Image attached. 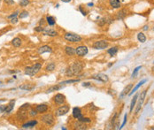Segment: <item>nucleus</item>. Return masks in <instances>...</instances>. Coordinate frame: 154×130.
<instances>
[{"mask_svg": "<svg viewBox=\"0 0 154 130\" xmlns=\"http://www.w3.org/2000/svg\"><path fill=\"white\" fill-rule=\"evenodd\" d=\"M0 36H1V32H0Z\"/></svg>", "mask_w": 154, "mask_h": 130, "instance_id": "4d7b16f0", "label": "nucleus"}, {"mask_svg": "<svg viewBox=\"0 0 154 130\" xmlns=\"http://www.w3.org/2000/svg\"><path fill=\"white\" fill-rule=\"evenodd\" d=\"M44 22H45V21H44V19H41V20H40V21H39V25H40V26H41V25H44Z\"/></svg>", "mask_w": 154, "mask_h": 130, "instance_id": "09e8293b", "label": "nucleus"}, {"mask_svg": "<svg viewBox=\"0 0 154 130\" xmlns=\"http://www.w3.org/2000/svg\"><path fill=\"white\" fill-rule=\"evenodd\" d=\"M70 67L72 69L73 75H79L83 69V63L81 61H75Z\"/></svg>", "mask_w": 154, "mask_h": 130, "instance_id": "20e7f679", "label": "nucleus"}, {"mask_svg": "<svg viewBox=\"0 0 154 130\" xmlns=\"http://www.w3.org/2000/svg\"><path fill=\"white\" fill-rule=\"evenodd\" d=\"M65 51L68 56H73L75 54V49H73L72 46H66Z\"/></svg>", "mask_w": 154, "mask_h": 130, "instance_id": "b1692460", "label": "nucleus"}, {"mask_svg": "<svg viewBox=\"0 0 154 130\" xmlns=\"http://www.w3.org/2000/svg\"><path fill=\"white\" fill-rule=\"evenodd\" d=\"M145 97H146V90H143L139 96V100H138V104H137V106L136 108V111H135V113L137 114L139 111L141 110L142 106L143 105V102H144V99H145Z\"/></svg>", "mask_w": 154, "mask_h": 130, "instance_id": "0eeeda50", "label": "nucleus"}, {"mask_svg": "<svg viewBox=\"0 0 154 130\" xmlns=\"http://www.w3.org/2000/svg\"><path fill=\"white\" fill-rule=\"evenodd\" d=\"M137 99H138V95H136L134 98L132 99V101H131V105H130V112H132L134 107H135V105H136V103L137 101Z\"/></svg>", "mask_w": 154, "mask_h": 130, "instance_id": "7c9ffc66", "label": "nucleus"}, {"mask_svg": "<svg viewBox=\"0 0 154 130\" xmlns=\"http://www.w3.org/2000/svg\"><path fill=\"white\" fill-rule=\"evenodd\" d=\"M6 105H0V112H4Z\"/></svg>", "mask_w": 154, "mask_h": 130, "instance_id": "49530a36", "label": "nucleus"}, {"mask_svg": "<svg viewBox=\"0 0 154 130\" xmlns=\"http://www.w3.org/2000/svg\"><path fill=\"white\" fill-rule=\"evenodd\" d=\"M44 29V28L41 27V26H38L36 28H35V31H36V32H43Z\"/></svg>", "mask_w": 154, "mask_h": 130, "instance_id": "a19ab883", "label": "nucleus"}, {"mask_svg": "<svg viewBox=\"0 0 154 130\" xmlns=\"http://www.w3.org/2000/svg\"><path fill=\"white\" fill-rule=\"evenodd\" d=\"M109 4L114 9H117V8L121 7V2H120V0H110L109 1Z\"/></svg>", "mask_w": 154, "mask_h": 130, "instance_id": "5701e85b", "label": "nucleus"}, {"mask_svg": "<svg viewBox=\"0 0 154 130\" xmlns=\"http://www.w3.org/2000/svg\"><path fill=\"white\" fill-rule=\"evenodd\" d=\"M36 124H37V120L33 119V120H29L28 122H26L25 124H23L22 127L23 128H31V127H34Z\"/></svg>", "mask_w": 154, "mask_h": 130, "instance_id": "6ab92c4d", "label": "nucleus"}, {"mask_svg": "<svg viewBox=\"0 0 154 130\" xmlns=\"http://www.w3.org/2000/svg\"><path fill=\"white\" fill-rule=\"evenodd\" d=\"M41 119H42V121H43L45 125H47V126H53V125H54V122H55V119H54L53 115L51 114V113L42 116Z\"/></svg>", "mask_w": 154, "mask_h": 130, "instance_id": "39448f33", "label": "nucleus"}, {"mask_svg": "<svg viewBox=\"0 0 154 130\" xmlns=\"http://www.w3.org/2000/svg\"><path fill=\"white\" fill-rule=\"evenodd\" d=\"M12 44L14 46V47H20L21 45V39L19 38V37H15L12 41Z\"/></svg>", "mask_w": 154, "mask_h": 130, "instance_id": "bb28decb", "label": "nucleus"}, {"mask_svg": "<svg viewBox=\"0 0 154 130\" xmlns=\"http://www.w3.org/2000/svg\"><path fill=\"white\" fill-rule=\"evenodd\" d=\"M20 89H23V90L30 91L35 89V86H34V85H30V84H23L21 86H20Z\"/></svg>", "mask_w": 154, "mask_h": 130, "instance_id": "a878e982", "label": "nucleus"}, {"mask_svg": "<svg viewBox=\"0 0 154 130\" xmlns=\"http://www.w3.org/2000/svg\"><path fill=\"white\" fill-rule=\"evenodd\" d=\"M1 84H2V82H1V81H0V85H1Z\"/></svg>", "mask_w": 154, "mask_h": 130, "instance_id": "6e6d98bb", "label": "nucleus"}, {"mask_svg": "<svg viewBox=\"0 0 154 130\" xmlns=\"http://www.w3.org/2000/svg\"><path fill=\"white\" fill-rule=\"evenodd\" d=\"M63 3H69V2H71L72 0H61Z\"/></svg>", "mask_w": 154, "mask_h": 130, "instance_id": "603ef678", "label": "nucleus"}, {"mask_svg": "<svg viewBox=\"0 0 154 130\" xmlns=\"http://www.w3.org/2000/svg\"><path fill=\"white\" fill-rule=\"evenodd\" d=\"M36 112L38 113H44V112H46L48 111V105H37L36 107Z\"/></svg>", "mask_w": 154, "mask_h": 130, "instance_id": "aec40b11", "label": "nucleus"}, {"mask_svg": "<svg viewBox=\"0 0 154 130\" xmlns=\"http://www.w3.org/2000/svg\"><path fill=\"white\" fill-rule=\"evenodd\" d=\"M90 85H91V83L90 82H84L82 84V86L83 87H89V86H90Z\"/></svg>", "mask_w": 154, "mask_h": 130, "instance_id": "de8ad7c7", "label": "nucleus"}, {"mask_svg": "<svg viewBox=\"0 0 154 130\" xmlns=\"http://www.w3.org/2000/svg\"><path fill=\"white\" fill-rule=\"evenodd\" d=\"M143 30H148V29H149V26H147V25L143 26Z\"/></svg>", "mask_w": 154, "mask_h": 130, "instance_id": "8fccbe9b", "label": "nucleus"}, {"mask_svg": "<svg viewBox=\"0 0 154 130\" xmlns=\"http://www.w3.org/2000/svg\"><path fill=\"white\" fill-rule=\"evenodd\" d=\"M137 39H138V41L141 42V43H145V41H146V36H145V35H144L143 33L140 32L137 34Z\"/></svg>", "mask_w": 154, "mask_h": 130, "instance_id": "c756f323", "label": "nucleus"}, {"mask_svg": "<svg viewBox=\"0 0 154 130\" xmlns=\"http://www.w3.org/2000/svg\"><path fill=\"white\" fill-rule=\"evenodd\" d=\"M117 52H118V47H112L107 51V53L110 55L111 57L115 56V55L117 54Z\"/></svg>", "mask_w": 154, "mask_h": 130, "instance_id": "cd10ccee", "label": "nucleus"}, {"mask_svg": "<svg viewBox=\"0 0 154 130\" xmlns=\"http://www.w3.org/2000/svg\"><path fill=\"white\" fill-rule=\"evenodd\" d=\"M79 11L81 12V14L83 15V16H86V15H87V11H86V10H84V9H83V7H82L81 5H80V6H79Z\"/></svg>", "mask_w": 154, "mask_h": 130, "instance_id": "58836bf2", "label": "nucleus"}, {"mask_svg": "<svg viewBox=\"0 0 154 130\" xmlns=\"http://www.w3.org/2000/svg\"><path fill=\"white\" fill-rule=\"evenodd\" d=\"M37 113H38V112H36V110H34V109H31L29 111V112H28V114H29L30 117H36V116L37 115Z\"/></svg>", "mask_w": 154, "mask_h": 130, "instance_id": "e433bc0d", "label": "nucleus"}, {"mask_svg": "<svg viewBox=\"0 0 154 130\" xmlns=\"http://www.w3.org/2000/svg\"><path fill=\"white\" fill-rule=\"evenodd\" d=\"M55 64L54 63H50L49 65L46 66V68H45V70L47 71V72H51V71H53L54 69H55Z\"/></svg>", "mask_w": 154, "mask_h": 130, "instance_id": "2f4dec72", "label": "nucleus"}, {"mask_svg": "<svg viewBox=\"0 0 154 130\" xmlns=\"http://www.w3.org/2000/svg\"><path fill=\"white\" fill-rule=\"evenodd\" d=\"M53 100L57 105H63L66 101V97L63 94L59 93V94H56V96H54Z\"/></svg>", "mask_w": 154, "mask_h": 130, "instance_id": "9b49d317", "label": "nucleus"}, {"mask_svg": "<svg viewBox=\"0 0 154 130\" xmlns=\"http://www.w3.org/2000/svg\"><path fill=\"white\" fill-rule=\"evenodd\" d=\"M46 22L50 26H54L56 24L55 19H54V17H52V16H47L46 17Z\"/></svg>", "mask_w": 154, "mask_h": 130, "instance_id": "c85d7f7f", "label": "nucleus"}, {"mask_svg": "<svg viewBox=\"0 0 154 130\" xmlns=\"http://www.w3.org/2000/svg\"><path fill=\"white\" fill-rule=\"evenodd\" d=\"M127 119H128V115H127V114H125V116H124V120H123V123L121 124V126H120V129H121V128H122V127H123V126H125V124L127 123Z\"/></svg>", "mask_w": 154, "mask_h": 130, "instance_id": "79ce46f5", "label": "nucleus"}, {"mask_svg": "<svg viewBox=\"0 0 154 130\" xmlns=\"http://www.w3.org/2000/svg\"><path fill=\"white\" fill-rule=\"evenodd\" d=\"M88 48L84 46V45H81V46H78L75 49V53L77 54V56L79 57H84L88 54Z\"/></svg>", "mask_w": 154, "mask_h": 130, "instance_id": "1a4fd4ad", "label": "nucleus"}, {"mask_svg": "<svg viewBox=\"0 0 154 130\" xmlns=\"http://www.w3.org/2000/svg\"><path fill=\"white\" fill-rule=\"evenodd\" d=\"M80 81V80H67V81H62L59 84L60 85H63V84H66V83H74V82H78Z\"/></svg>", "mask_w": 154, "mask_h": 130, "instance_id": "72a5a7b5", "label": "nucleus"}, {"mask_svg": "<svg viewBox=\"0 0 154 130\" xmlns=\"http://www.w3.org/2000/svg\"><path fill=\"white\" fill-rule=\"evenodd\" d=\"M73 117L74 119H79L82 117V113H81V110L79 107H74L73 109Z\"/></svg>", "mask_w": 154, "mask_h": 130, "instance_id": "f8f14e48", "label": "nucleus"}, {"mask_svg": "<svg viewBox=\"0 0 154 130\" xmlns=\"http://www.w3.org/2000/svg\"><path fill=\"white\" fill-rule=\"evenodd\" d=\"M69 111V105H62V106H60L59 109H57L55 112V115L57 117H60V116H63L66 114L67 112Z\"/></svg>", "mask_w": 154, "mask_h": 130, "instance_id": "6e6552de", "label": "nucleus"}, {"mask_svg": "<svg viewBox=\"0 0 154 130\" xmlns=\"http://www.w3.org/2000/svg\"><path fill=\"white\" fill-rule=\"evenodd\" d=\"M144 82H146V80H145V79H144V80H142V81H140V82L138 83V84H137V85H136V86L135 87V88H134L133 89H131V91H130V92L128 93V96H132V95L134 94V93H135V92H136V91L137 90V89H139L140 87L142 86V85H143V84Z\"/></svg>", "mask_w": 154, "mask_h": 130, "instance_id": "412c9836", "label": "nucleus"}, {"mask_svg": "<svg viewBox=\"0 0 154 130\" xmlns=\"http://www.w3.org/2000/svg\"><path fill=\"white\" fill-rule=\"evenodd\" d=\"M133 88V84H128L127 87H125V89L122 90V92L121 93V96H120V98H122L123 97H125V96H127V95H128V93L131 91V89H132Z\"/></svg>", "mask_w": 154, "mask_h": 130, "instance_id": "2eb2a0df", "label": "nucleus"}, {"mask_svg": "<svg viewBox=\"0 0 154 130\" xmlns=\"http://www.w3.org/2000/svg\"><path fill=\"white\" fill-rule=\"evenodd\" d=\"M127 14H128V10L127 9H121V11L117 13V15H116V19L117 20H123V19H125V17L127 16Z\"/></svg>", "mask_w": 154, "mask_h": 130, "instance_id": "dca6fc26", "label": "nucleus"}, {"mask_svg": "<svg viewBox=\"0 0 154 130\" xmlns=\"http://www.w3.org/2000/svg\"><path fill=\"white\" fill-rule=\"evenodd\" d=\"M112 65H113V63H110V64H109V65H108V66H109V67H110V66H112Z\"/></svg>", "mask_w": 154, "mask_h": 130, "instance_id": "864d4df0", "label": "nucleus"}, {"mask_svg": "<svg viewBox=\"0 0 154 130\" xmlns=\"http://www.w3.org/2000/svg\"><path fill=\"white\" fill-rule=\"evenodd\" d=\"M113 21V20H112L111 18H106V17H104V18L100 19L98 20V22H97V24H98V26H100V27H103V26H105V24H109V23H112V22Z\"/></svg>", "mask_w": 154, "mask_h": 130, "instance_id": "4468645a", "label": "nucleus"}, {"mask_svg": "<svg viewBox=\"0 0 154 130\" xmlns=\"http://www.w3.org/2000/svg\"><path fill=\"white\" fill-rule=\"evenodd\" d=\"M78 120H80V121H81V122L83 123H89L90 121H91V119H89V118H86V117H81V119H79Z\"/></svg>", "mask_w": 154, "mask_h": 130, "instance_id": "f704fd0d", "label": "nucleus"}, {"mask_svg": "<svg viewBox=\"0 0 154 130\" xmlns=\"http://www.w3.org/2000/svg\"><path fill=\"white\" fill-rule=\"evenodd\" d=\"M142 68V66H137L136 68H135L134 70V72L132 73V78H136V75H137V73H138V71H139V69Z\"/></svg>", "mask_w": 154, "mask_h": 130, "instance_id": "c9c22d12", "label": "nucleus"}, {"mask_svg": "<svg viewBox=\"0 0 154 130\" xmlns=\"http://www.w3.org/2000/svg\"><path fill=\"white\" fill-rule=\"evenodd\" d=\"M10 22H11L12 24H16V23H18L19 22V20L16 17L15 18H12V19H11V20H10Z\"/></svg>", "mask_w": 154, "mask_h": 130, "instance_id": "37998d69", "label": "nucleus"}, {"mask_svg": "<svg viewBox=\"0 0 154 130\" xmlns=\"http://www.w3.org/2000/svg\"><path fill=\"white\" fill-rule=\"evenodd\" d=\"M18 12H13V13H12V14H11V15H9V16H8L7 18L8 19H12V18H15V17H16V16H17V15H18Z\"/></svg>", "mask_w": 154, "mask_h": 130, "instance_id": "c03bdc74", "label": "nucleus"}, {"mask_svg": "<svg viewBox=\"0 0 154 130\" xmlns=\"http://www.w3.org/2000/svg\"><path fill=\"white\" fill-rule=\"evenodd\" d=\"M66 74L67 76H73V72H72V69H71V67H68V68L66 69Z\"/></svg>", "mask_w": 154, "mask_h": 130, "instance_id": "ea45409f", "label": "nucleus"}, {"mask_svg": "<svg viewBox=\"0 0 154 130\" xmlns=\"http://www.w3.org/2000/svg\"><path fill=\"white\" fill-rule=\"evenodd\" d=\"M28 12L26 11H23L20 13V19H24V18H26V17H28Z\"/></svg>", "mask_w": 154, "mask_h": 130, "instance_id": "4c0bfd02", "label": "nucleus"}, {"mask_svg": "<svg viewBox=\"0 0 154 130\" xmlns=\"http://www.w3.org/2000/svg\"><path fill=\"white\" fill-rule=\"evenodd\" d=\"M63 88V85H60V84H58V85H56V86H53V87H51L50 89H48L46 92L47 93H51V92H53V91H57V90H59V89H61Z\"/></svg>", "mask_w": 154, "mask_h": 130, "instance_id": "393cba45", "label": "nucleus"}, {"mask_svg": "<svg viewBox=\"0 0 154 130\" xmlns=\"http://www.w3.org/2000/svg\"><path fill=\"white\" fill-rule=\"evenodd\" d=\"M108 45H109L108 42L105 41V40H100V41H97L93 43L92 47L96 50H104V49H106Z\"/></svg>", "mask_w": 154, "mask_h": 130, "instance_id": "423d86ee", "label": "nucleus"}, {"mask_svg": "<svg viewBox=\"0 0 154 130\" xmlns=\"http://www.w3.org/2000/svg\"><path fill=\"white\" fill-rule=\"evenodd\" d=\"M73 126H74V128L75 129H78V130H84V129H87V126L85 125V123L81 122V121H77L73 124Z\"/></svg>", "mask_w": 154, "mask_h": 130, "instance_id": "f3484780", "label": "nucleus"}, {"mask_svg": "<svg viewBox=\"0 0 154 130\" xmlns=\"http://www.w3.org/2000/svg\"><path fill=\"white\" fill-rule=\"evenodd\" d=\"M37 51H38L39 54L42 55V54H44V53H45V52H51L52 50H51V48L50 47V46H48V45H44V46H42V47L39 48Z\"/></svg>", "mask_w": 154, "mask_h": 130, "instance_id": "a211bd4d", "label": "nucleus"}, {"mask_svg": "<svg viewBox=\"0 0 154 130\" xmlns=\"http://www.w3.org/2000/svg\"><path fill=\"white\" fill-rule=\"evenodd\" d=\"M91 79L97 80V81H101V82H107V81H109L108 76L105 75V74H103V73H97V74H95V75L92 76Z\"/></svg>", "mask_w": 154, "mask_h": 130, "instance_id": "9d476101", "label": "nucleus"}, {"mask_svg": "<svg viewBox=\"0 0 154 130\" xmlns=\"http://www.w3.org/2000/svg\"><path fill=\"white\" fill-rule=\"evenodd\" d=\"M152 71H154V66L152 67Z\"/></svg>", "mask_w": 154, "mask_h": 130, "instance_id": "5fc2aeb1", "label": "nucleus"}, {"mask_svg": "<svg viewBox=\"0 0 154 130\" xmlns=\"http://www.w3.org/2000/svg\"><path fill=\"white\" fill-rule=\"evenodd\" d=\"M43 34L44 36H58V32L53 30L51 28H44L43 31Z\"/></svg>", "mask_w": 154, "mask_h": 130, "instance_id": "ddd939ff", "label": "nucleus"}, {"mask_svg": "<svg viewBox=\"0 0 154 130\" xmlns=\"http://www.w3.org/2000/svg\"><path fill=\"white\" fill-rule=\"evenodd\" d=\"M153 31H154V27H153Z\"/></svg>", "mask_w": 154, "mask_h": 130, "instance_id": "13d9d810", "label": "nucleus"}, {"mask_svg": "<svg viewBox=\"0 0 154 130\" xmlns=\"http://www.w3.org/2000/svg\"><path fill=\"white\" fill-rule=\"evenodd\" d=\"M64 38L71 43H79V42H81V40H82L81 36L76 35V34H73V33H66L64 36Z\"/></svg>", "mask_w": 154, "mask_h": 130, "instance_id": "7ed1b4c3", "label": "nucleus"}, {"mask_svg": "<svg viewBox=\"0 0 154 130\" xmlns=\"http://www.w3.org/2000/svg\"><path fill=\"white\" fill-rule=\"evenodd\" d=\"M42 68V64L41 63H36L32 66H28L25 68V74L26 75L34 76L39 72Z\"/></svg>", "mask_w": 154, "mask_h": 130, "instance_id": "f03ea898", "label": "nucleus"}, {"mask_svg": "<svg viewBox=\"0 0 154 130\" xmlns=\"http://www.w3.org/2000/svg\"><path fill=\"white\" fill-rule=\"evenodd\" d=\"M14 104H15V100H14V99H13V100H11V101H10V103H9V105H6V108H5V111H4V112H5V113H10V112L12 111L13 107H14Z\"/></svg>", "mask_w": 154, "mask_h": 130, "instance_id": "4be33fe9", "label": "nucleus"}, {"mask_svg": "<svg viewBox=\"0 0 154 130\" xmlns=\"http://www.w3.org/2000/svg\"><path fill=\"white\" fill-rule=\"evenodd\" d=\"M4 2L6 3L7 4H9V5H12V4H14V1L13 0H4Z\"/></svg>", "mask_w": 154, "mask_h": 130, "instance_id": "a18cd8bd", "label": "nucleus"}, {"mask_svg": "<svg viewBox=\"0 0 154 130\" xmlns=\"http://www.w3.org/2000/svg\"><path fill=\"white\" fill-rule=\"evenodd\" d=\"M29 108L28 104H24L19 108L17 112V119L19 120H25L28 118V109Z\"/></svg>", "mask_w": 154, "mask_h": 130, "instance_id": "f257e3e1", "label": "nucleus"}, {"mask_svg": "<svg viewBox=\"0 0 154 130\" xmlns=\"http://www.w3.org/2000/svg\"><path fill=\"white\" fill-rule=\"evenodd\" d=\"M20 5L22 7H26L28 6V4H29V0H20Z\"/></svg>", "mask_w": 154, "mask_h": 130, "instance_id": "473e14b6", "label": "nucleus"}, {"mask_svg": "<svg viewBox=\"0 0 154 130\" xmlns=\"http://www.w3.org/2000/svg\"><path fill=\"white\" fill-rule=\"evenodd\" d=\"M87 5H88L89 7H92V6L94 5V4H93V3H88V4H87Z\"/></svg>", "mask_w": 154, "mask_h": 130, "instance_id": "3c124183", "label": "nucleus"}]
</instances>
